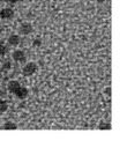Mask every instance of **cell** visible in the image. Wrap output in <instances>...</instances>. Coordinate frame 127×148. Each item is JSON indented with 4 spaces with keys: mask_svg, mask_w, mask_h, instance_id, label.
I'll return each mask as SVG.
<instances>
[{
    "mask_svg": "<svg viewBox=\"0 0 127 148\" xmlns=\"http://www.w3.org/2000/svg\"><path fill=\"white\" fill-rule=\"evenodd\" d=\"M37 71H38V65H37L36 62H33V61H30V62H27V64L23 66V68H22V74H23L24 76L29 77V76H32L33 74H36Z\"/></svg>",
    "mask_w": 127,
    "mask_h": 148,
    "instance_id": "6da1fadb",
    "label": "cell"
},
{
    "mask_svg": "<svg viewBox=\"0 0 127 148\" xmlns=\"http://www.w3.org/2000/svg\"><path fill=\"white\" fill-rule=\"evenodd\" d=\"M32 31H33V27H32V24L29 23V22H22V23L20 24V27H18V32H20L21 35H23V36H28V35H30Z\"/></svg>",
    "mask_w": 127,
    "mask_h": 148,
    "instance_id": "7a4b0ae2",
    "label": "cell"
},
{
    "mask_svg": "<svg viewBox=\"0 0 127 148\" xmlns=\"http://www.w3.org/2000/svg\"><path fill=\"white\" fill-rule=\"evenodd\" d=\"M12 58H13L14 61L22 64V62L25 61V53H24V51L17 49V50H15V51L12 53Z\"/></svg>",
    "mask_w": 127,
    "mask_h": 148,
    "instance_id": "3957f363",
    "label": "cell"
},
{
    "mask_svg": "<svg viewBox=\"0 0 127 148\" xmlns=\"http://www.w3.org/2000/svg\"><path fill=\"white\" fill-rule=\"evenodd\" d=\"M14 14H15V13H14V10H13L12 8L6 7V8H2V9L0 10V18L8 21V20H10V18L14 17Z\"/></svg>",
    "mask_w": 127,
    "mask_h": 148,
    "instance_id": "277c9868",
    "label": "cell"
},
{
    "mask_svg": "<svg viewBox=\"0 0 127 148\" xmlns=\"http://www.w3.org/2000/svg\"><path fill=\"white\" fill-rule=\"evenodd\" d=\"M15 97L16 98H18V99H25L27 97H28V95H29V90H28V88L27 87H20L16 91H15Z\"/></svg>",
    "mask_w": 127,
    "mask_h": 148,
    "instance_id": "5b68a950",
    "label": "cell"
},
{
    "mask_svg": "<svg viewBox=\"0 0 127 148\" xmlns=\"http://www.w3.org/2000/svg\"><path fill=\"white\" fill-rule=\"evenodd\" d=\"M21 87V84H20V82L17 81V80H10L8 83H7V90L10 92V94H15V91Z\"/></svg>",
    "mask_w": 127,
    "mask_h": 148,
    "instance_id": "8992f818",
    "label": "cell"
},
{
    "mask_svg": "<svg viewBox=\"0 0 127 148\" xmlns=\"http://www.w3.org/2000/svg\"><path fill=\"white\" fill-rule=\"evenodd\" d=\"M20 43H21L20 35H16V34H12V35H9V37H8V44H9L10 46L16 47V46L20 45Z\"/></svg>",
    "mask_w": 127,
    "mask_h": 148,
    "instance_id": "52a82bcc",
    "label": "cell"
},
{
    "mask_svg": "<svg viewBox=\"0 0 127 148\" xmlns=\"http://www.w3.org/2000/svg\"><path fill=\"white\" fill-rule=\"evenodd\" d=\"M2 128L3 130H17V125L14 123V121H10V120H8V121H6L3 125H2Z\"/></svg>",
    "mask_w": 127,
    "mask_h": 148,
    "instance_id": "ba28073f",
    "label": "cell"
},
{
    "mask_svg": "<svg viewBox=\"0 0 127 148\" xmlns=\"http://www.w3.org/2000/svg\"><path fill=\"white\" fill-rule=\"evenodd\" d=\"M7 110H8V103H7V101L0 98V113L2 114V113H5Z\"/></svg>",
    "mask_w": 127,
    "mask_h": 148,
    "instance_id": "9c48e42d",
    "label": "cell"
},
{
    "mask_svg": "<svg viewBox=\"0 0 127 148\" xmlns=\"http://www.w3.org/2000/svg\"><path fill=\"white\" fill-rule=\"evenodd\" d=\"M98 130H102V131H104V130H111V124L107 123V121H100L99 125H98Z\"/></svg>",
    "mask_w": 127,
    "mask_h": 148,
    "instance_id": "30bf717a",
    "label": "cell"
},
{
    "mask_svg": "<svg viewBox=\"0 0 127 148\" xmlns=\"http://www.w3.org/2000/svg\"><path fill=\"white\" fill-rule=\"evenodd\" d=\"M10 68H12V62H10V61H5V62L2 64V66H1V69H2L3 72L9 71Z\"/></svg>",
    "mask_w": 127,
    "mask_h": 148,
    "instance_id": "8fae6325",
    "label": "cell"
},
{
    "mask_svg": "<svg viewBox=\"0 0 127 148\" xmlns=\"http://www.w3.org/2000/svg\"><path fill=\"white\" fill-rule=\"evenodd\" d=\"M7 53V46L3 43H0V56H5Z\"/></svg>",
    "mask_w": 127,
    "mask_h": 148,
    "instance_id": "7c38bea8",
    "label": "cell"
},
{
    "mask_svg": "<svg viewBox=\"0 0 127 148\" xmlns=\"http://www.w3.org/2000/svg\"><path fill=\"white\" fill-rule=\"evenodd\" d=\"M32 45H33L35 47L40 46V45H42V39H40V37H36V38L33 39V42H32Z\"/></svg>",
    "mask_w": 127,
    "mask_h": 148,
    "instance_id": "4fadbf2b",
    "label": "cell"
},
{
    "mask_svg": "<svg viewBox=\"0 0 127 148\" xmlns=\"http://www.w3.org/2000/svg\"><path fill=\"white\" fill-rule=\"evenodd\" d=\"M5 2H7V3H17V2H20L21 0H3Z\"/></svg>",
    "mask_w": 127,
    "mask_h": 148,
    "instance_id": "5bb4252c",
    "label": "cell"
},
{
    "mask_svg": "<svg viewBox=\"0 0 127 148\" xmlns=\"http://www.w3.org/2000/svg\"><path fill=\"white\" fill-rule=\"evenodd\" d=\"M110 90H111V89H110V88H107V89H106V92H107V95H109V96H110V95H111V94H110Z\"/></svg>",
    "mask_w": 127,
    "mask_h": 148,
    "instance_id": "9a60e30c",
    "label": "cell"
},
{
    "mask_svg": "<svg viewBox=\"0 0 127 148\" xmlns=\"http://www.w3.org/2000/svg\"><path fill=\"white\" fill-rule=\"evenodd\" d=\"M0 118H1V113H0Z\"/></svg>",
    "mask_w": 127,
    "mask_h": 148,
    "instance_id": "2e32d148",
    "label": "cell"
},
{
    "mask_svg": "<svg viewBox=\"0 0 127 148\" xmlns=\"http://www.w3.org/2000/svg\"><path fill=\"white\" fill-rule=\"evenodd\" d=\"M0 95H1V90H0Z\"/></svg>",
    "mask_w": 127,
    "mask_h": 148,
    "instance_id": "e0dca14e",
    "label": "cell"
},
{
    "mask_svg": "<svg viewBox=\"0 0 127 148\" xmlns=\"http://www.w3.org/2000/svg\"><path fill=\"white\" fill-rule=\"evenodd\" d=\"M0 31H1V29H0Z\"/></svg>",
    "mask_w": 127,
    "mask_h": 148,
    "instance_id": "ac0fdd59",
    "label": "cell"
}]
</instances>
